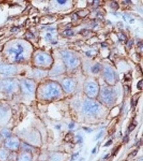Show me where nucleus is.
<instances>
[{
    "label": "nucleus",
    "mask_w": 143,
    "mask_h": 161,
    "mask_svg": "<svg viewBox=\"0 0 143 161\" xmlns=\"http://www.w3.org/2000/svg\"><path fill=\"white\" fill-rule=\"evenodd\" d=\"M42 98L50 99L58 97L60 95V89L57 83H48L44 86L42 90Z\"/></svg>",
    "instance_id": "f257e3e1"
},
{
    "label": "nucleus",
    "mask_w": 143,
    "mask_h": 161,
    "mask_svg": "<svg viewBox=\"0 0 143 161\" xmlns=\"http://www.w3.org/2000/svg\"><path fill=\"white\" fill-rule=\"evenodd\" d=\"M24 47L19 43H17L11 46L8 50V52L11 55H14L15 60L17 62L20 61L24 59Z\"/></svg>",
    "instance_id": "f03ea898"
},
{
    "label": "nucleus",
    "mask_w": 143,
    "mask_h": 161,
    "mask_svg": "<svg viewBox=\"0 0 143 161\" xmlns=\"http://www.w3.org/2000/svg\"><path fill=\"white\" fill-rule=\"evenodd\" d=\"M20 88L25 95L30 96L35 92V85L33 80L28 79H23L20 82Z\"/></svg>",
    "instance_id": "7ed1b4c3"
},
{
    "label": "nucleus",
    "mask_w": 143,
    "mask_h": 161,
    "mask_svg": "<svg viewBox=\"0 0 143 161\" xmlns=\"http://www.w3.org/2000/svg\"><path fill=\"white\" fill-rule=\"evenodd\" d=\"M102 100L107 104H112L115 98V92L110 87H104L101 91Z\"/></svg>",
    "instance_id": "20e7f679"
},
{
    "label": "nucleus",
    "mask_w": 143,
    "mask_h": 161,
    "mask_svg": "<svg viewBox=\"0 0 143 161\" xmlns=\"http://www.w3.org/2000/svg\"><path fill=\"white\" fill-rule=\"evenodd\" d=\"M83 110L88 114H96L100 110V105L91 100H87L85 102Z\"/></svg>",
    "instance_id": "39448f33"
},
{
    "label": "nucleus",
    "mask_w": 143,
    "mask_h": 161,
    "mask_svg": "<svg viewBox=\"0 0 143 161\" xmlns=\"http://www.w3.org/2000/svg\"><path fill=\"white\" fill-rule=\"evenodd\" d=\"M20 142L19 140L15 137H9L7 138L4 142L5 148L9 149V151H15L19 149L20 147Z\"/></svg>",
    "instance_id": "423d86ee"
},
{
    "label": "nucleus",
    "mask_w": 143,
    "mask_h": 161,
    "mask_svg": "<svg viewBox=\"0 0 143 161\" xmlns=\"http://www.w3.org/2000/svg\"><path fill=\"white\" fill-rule=\"evenodd\" d=\"M61 55L65 63L69 67H75L77 65L78 59L72 53L67 51L61 52Z\"/></svg>",
    "instance_id": "0eeeda50"
},
{
    "label": "nucleus",
    "mask_w": 143,
    "mask_h": 161,
    "mask_svg": "<svg viewBox=\"0 0 143 161\" xmlns=\"http://www.w3.org/2000/svg\"><path fill=\"white\" fill-rule=\"evenodd\" d=\"M98 91V86L94 82H90L87 83L85 86V91L86 95L90 97H94L96 96Z\"/></svg>",
    "instance_id": "6e6552de"
},
{
    "label": "nucleus",
    "mask_w": 143,
    "mask_h": 161,
    "mask_svg": "<svg viewBox=\"0 0 143 161\" xmlns=\"http://www.w3.org/2000/svg\"><path fill=\"white\" fill-rule=\"evenodd\" d=\"M17 72L16 67L6 65V64H0V73L3 75H12L15 74Z\"/></svg>",
    "instance_id": "1a4fd4ad"
},
{
    "label": "nucleus",
    "mask_w": 143,
    "mask_h": 161,
    "mask_svg": "<svg viewBox=\"0 0 143 161\" xmlns=\"http://www.w3.org/2000/svg\"><path fill=\"white\" fill-rule=\"evenodd\" d=\"M2 86L6 92H12L14 91L17 87V83L15 80L11 79H7L3 81Z\"/></svg>",
    "instance_id": "9d476101"
},
{
    "label": "nucleus",
    "mask_w": 143,
    "mask_h": 161,
    "mask_svg": "<svg viewBox=\"0 0 143 161\" xmlns=\"http://www.w3.org/2000/svg\"><path fill=\"white\" fill-rule=\"evenodd\" d=\"M104 76L107 81L109 83H114L115 79H116V75L113 69L110 68V67H106L104 69Z\"/></svg>",
    "instance_id": "9b49d317"
},
{
    "label": "nucleus",
    "mask_w": 143,
    "mask_h": 161,
    "mask_svg": "<svg viewBox=\"0 0 143 161\" xmlns=\"http://www.w3.org/2000/svg\"><path fill=\"white\" fill-rule=\"evenodd\" d=\"M36 62L38 64L40 65H46L49 64L50 62V57L46 54V53H38V54L36 55Z\"/></svg>",
    "instance_id": "f8f14e48"
},
{
    "label": "nucleus",
    "mask_w": 143,
    "mask_h": 161,
    "mask_svg": "<svg viewBox=\"0 0 143 161\" xmlns=\"http://www.w3.org/2000/svg\"><path fill=\"white\" fill-rule=\"evenodd\" d=\"M17 161H32V156L30 149H25L20 154Z\"/></svg>",
    "instance_id": "ddd939ff"
},
{
    "label": "nucleus",
    "mask_w": 143,
    "mask_h": 161,
    "mask_svg": "<svg viewBox=\"0 0 143 161\" xmlns=\"http://www.w3.org/2000/svg\"><path fill=\"white\" fill-rule=\"evenodd\" d=\"M63 87L65 91L71 92L74 88V83L70 79H66L63 82Z\"/></svg>",
    "instance_id": "4468645a"
},
{
    "label": "nucleus",
    "mask_w": 143,
    "mask_h": 161,
    "mask_svg": "<svg viewBox=\"0 0 143 161\" xmlns=\"http://www.w3.org/2000/svg\"><path fill=\"white\" fill-rule=\"evenodd\" d=\"M10 151L6 148L0 149V161H8L11 157Z\"/></svg>",
    "instance_id": "2eb2a0df"
},
{
    "label": "nucleus",
    "mask_w": 143,
    "mask_h": 161,
    "mask_svg": "<svg viewBox=\"0 0 143 161\" xmlns=\"http://www.w3.org/2000/svg\"><path fill=\"white\" fill-rule=\"evenodd\" d=\"M9 114V108L6 105L0 104V121L5 119Z\"/></svg>",
    "instance_id": "dca6fc26"
},
{
    "label": "nucleus",
    "mask_w": 143,
    "mask_h": 161,
    "mask_svg": "<svg viewBox=\"0 0 143 161\" xmlns=\"http://www.w3.org/2000/svg\"><path fill=\"white\" fill-rule=\"evenodd\" d=\"M1 135H2V137H4V138H5V139H7V138H9V137H11V133H10V131H9L8 130H7V129H5V130H2V133H1Z\"/></svg>",
    "instance_id": "f3484780"
},
{
    "label": "nucleus",
    "mask_w": 143,
    "mask_h": 161,
    "mask_svg": "<svg viewBox=\"0 0 143 161\" xmlns=\"http://www.w3.org/2000/svg\"><path fill=\"white\" fill-rule=\"evenodd\" d=\"M101 69V65L99 64H96L92 68V72L94 73H97Z\"/></svg>",
    "instance_id": "a211bd4d"
},
{
    "label": "nucleus",
    "mask_w": 143,
    "mask_h": 161,
    "mask_svg": "<svg viewBox=\"0 0 143 161\" xmlns=\"http://www.w3.org/2000/svg\"><path fill=\"white\" fill-rule=\"evenodd\" d=\"M139 94H136L135 95H134L133 96V100H132V103H133V104H135V103H137V100H138V99H139Z\"/></svg>",
    "instance_id": "6ab92c4d"
},
{
    "label": "nucleus",
    "mask_w": 143,
    "mask_h": 161,
    "mask_svg": "<svg viewBox=\"0 0 143 161\" xmlns=\"http://www.w3.org/2000/svg\"><path fill=\"white\" fill-rule=\"evenodd\" d=\"M50 161H61V158L58 155H53L50 158Z\"/></svg>",
    "instance_id": "aec40b11"
},
{
    "label": "nucleus",
    "mask_w": 143,
    "mask_h": 161,
    "mask_svg": "<svg viewBox=\"0 0 143 161\" xmlns=\"http://www.w3.org/2000/svg\"><path fill=\"white\" fill-rule=\"evenodd\" d=\"M111 8H113V9H117L119 8V5L118 4L117 2H113L111 4Z\"/></svg>",
    "instance_id": "412c9836"
},
{
    "label": "nucleus",
    "mask_w": 143,
    "mask_h": 161,
    "mask_svg": "<svg viewBox=\"0 0 143 161\" xmlns=\"http://www.w3.org/2000/svg\"><path fill=\"white\" fill-rule=\"evenodd\" d=\"M136 125L137 124H131V125H129V131H132L133 130H135Z\"/></svg>",
    "instance_id": "4be33fe9"
},
{
    "label": "nucleus",
    "mask_w": 143,
    "mask_h": 161,
    "mask_svg": "<svg viewBox=\"0 0 143 161\" xmlns=\"http://www.w3.org/2000/svg\"><path fill=\"white\" fill-rule=\"evenodd\" d=\"M64 34L65 35H68V36H70V35H73V32L71 30H67L64 32Z\"/></svg>",
    "instance_id": "5701e85b"
},
{
    "label": "nucleus",
    "mask_w": 143,
    "mask_h": 161,
    "mask_svg": "<svg viewBox=\"0 0 143 161\" xmlns=\"http://www.w3.org/2000/svg\"><path fill=\"white\" fill-rule=\"evenodd\" d=\"M142 80H140V81L138 83V84H137V88L139 89H140V90H141L142 89Z\"/></svg>",
    "instance_id": "b1692460"
},
{
    "label": "nucleus",
    "mask_w": 143,
    "mask_h": 161,
    "mask_svg": "<svg viewBox=\"0 0 143 161\" xmlns=\"http://www.w3.org/2000/svg\"><path fill=\"white\" fill-rule=\"evenodd\" d=\"M78 155H79V153H77V154H74V155L72 157V158H71V161H73L74 160H75V159L77 158Z\"/></svg>",
    "instance_id": "393cba45"
},
{
    "label": "nucleus",
    "mask_w": 143,
    "mask_h": 161,
    "mask_svg": "<svg viewBox=\"0 0 143 161\" xmlns=\"http://www.w3.org/2000/svg\"><path fill=\"white\" fill-rule=\"evenodd\" d=\"M112 143V140H110V141H109V142H107L105 144V147L110 146Z\"/></svg>",
    "instance_id": "a878e982"
},
{
    "label": "nucleus",
    "mask_w": 143,
    "mask_h": 161,
    "mask_svg": "<svg viewBox=\"0 0 143 161\" xmlns=\"http://www.w3.org/2000/svg\"><path fill=\"white\" fill-rule=\"evenodd\" d=\"M102 133H103V131H101L100 133H99V134H98V136L96 137V139H99L101 136H102Z\"/></svg>",
    "instance_id": "bb28decb"
},
{
    "label": "nucleus",
    "mask_w": 143,
    "mask_h": 161,
    "mask_svg": "<svg viewBox=\"0 0 143 161\" xmlns=\"http://www.w3.org/2000/svg\"><path fill=\"white\" fill-rule=\"evenodd\" d=\"M59 4H64L65 3H66V1H58V2Z\"/></svg>",
    "instance_id": "cd10ccee"
},
{
    "label": "nucleus",
    "mask_w": 143,
    "mask_h": 161,
    "mask_svg": "<svg viewBox=\"0 0 143 161\" xmlns=\"http://www.w3.org/2000/svg\"><path fill=\"white\" fill-rule=\"evenodd\" d=\"M2 136L1 134H0V144H1V143H2Z\"/></svg>",
    "instance_id": "c85d7f7f"
},
{
    "label": "nucleus",
    "mask_w": 143,
    "mask_h": 161,
    "mask_svg": "<svg viewBox=\"0 0 143 161\" xmlns=\"http://www.w3.org/2000/svg\"><path fill=\"white\" fill-rule=\"evenodd\" d=\"M2 87V83L1 82H0V89H1Z\"/></svg>",
    "instance_id": "c756f323"
},
{
    "label": "nucleus",
    "mask_w": 143,
    "mask_h": 161,
    "mask_svg": "<svg viewBox=\"0 0 143 161\" xmlns=\"http://www.w3.org/2000/svg\"><path fill=\"white\" fill-rule=\"evenodd\" d=\"M107 157H109V154H108V155H106V157H105L104 158V159H106Z\"/></svg>",
    "instance_id": "7c9ffc66"
},
{
    "label": "nucleus",
    "mask_w": 143,
    "mask_h": 161,
    "mask_svg": "<svg viewBox=\"0 0 143 161\" xmlns=\"http://www.w3.org/2000/svg\"><path fill=\"white\" fill-rule=\"evenodd\" d=\"M73 126H74V125L72 124V125H69V127H70V128H71V127H73Z\"/></svg>",
    "instance_id": "2f4dec72"
}]
</instances>
